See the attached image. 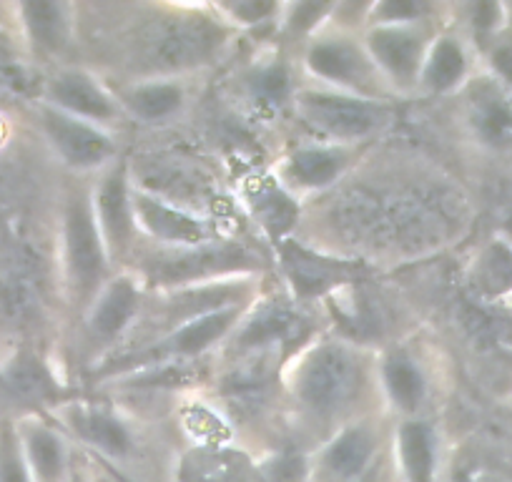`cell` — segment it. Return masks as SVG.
I'll return each mask as SVG.
<instances>
[{"label":"cell","mask_w":512,"mask_h":482,"mask_svg":"<svg viewBox=\"0 0 512 482\" xmlns=\"http://www.w3.org/2000/svg\"><path fill=\"white\" fill-rule=\"evenodd\" d=\"M224 28L206 16H176L151 21L134 41L136 63L149 78H164L206 63L219 48Z\"/></svg>","instance_id":"cell-1"},{"label":"cell","mask_w":512,"mask_h":482,"mask_svg":"<svg viewBox=\"0 0 512 482\" xmlns=\"http://www.w3.org/2000/svg\"><path fill=\"white\" fill-rule=\"evenodd\" d=\"M108 254L93 214L91 194L76 189L63 204L61 267L68 294L78 307L88 309L106 287Z\"/></svg>","instance_id":"cell-2"},{"label":"cell","mask_w":512,"mask_h":482,"mask_svg":"<svg viewBox=\"0 0 512 482\" xmlns=\"http://www.w3.org/2000/svg\"><path fill=\"white\" fill-rule=\"evenodd\" d=\"M292 103L307 129L329 141H339V146L369 139L392 121V106L387 101L334 88H304L294 93Z\"/></svg>","instance_id":"cell-3"},{"label":"cell","mask_w":512,"mask_h":482,"mask_svg":"<svg viewBox=\"0 0 512 482\" xmlns=\"http://www.w3.org/2000/svg\"><path fill=\"white\" fill-rule=\"evenodd\" d=\"M294 397L312 415L334 417L352 405L362 387V362L337 342L317 344L294 370Z\"/></svg>","instance_id":"cell-4"},{"label":"cell","mask_w":512,"mask_h":482,"mask_svg":"<svg viewBox=\"0 0 512 482\" xmlns=\"http://www.w3.org/2000/svg\"><path fill=\"white\" fill-rule=\"evenodd\" d=\"M241 319V307H226L219 312L204 314V317H196L191 322L181 324V327L171 329L169 334H164L161 339L154 342H146L136 349L134 354H123L116 365L108 367L106 372H126L131 367H141V370H149V367H159L171 362V359H189L199 357L201 352H206L209 347H214L216 342L226 337L231 329L236 327V322Z\"/></svg>","instance_id":"cell-5"},{"label":"cell","mask_w":512,"mask_h":482,"mask_svg":"<svg viewBox=\"0 0 512 482\" xmlns=\"http://www.w3.org/2000/svg\"><path fill=\"white\" fill-rule=\"evenodd\" d=\"M33 116H36L38 131L46 139V144L66 166L76 171H88L113 164L116 144L101 126L68 116V113L58 111L43 101L33 106Z\"/></svg>","instance_id":"cell-6"},{"label":"cell","mask_w":512,"mask_h":482,"mask_svg":"<svg viewBox=\"0 0 512 482\" xmlns=\"http://www.w3.org/2000/svg\"><path fill=\"white\" fill-rule=\"evenodd\" d=\"M254 257L236 241H209L199 247L174 249L146 262L144 272L154 284H209L211 277H221L234 269H246Z\"/></svg>","instance_id":"cell-7"},{"label":"cell","mask_w":512,"mask_h":482,"mask_svg":"<svg viewBox=\"0 0 512 482\" xmlns=\"http://www.w3.org/2000/svg\"><path fill=\"white\" fill-rule=\"evenodd\" d=\"M304 61H307L309 73L319 81L329 83L334 91L384 101L382 93L387 83L374 68L369 53L364 51V43L357 46L347 38H317L309 46Z\"/></svg>","instance_id":"cell-8"},{"label":"cell","mask_w":512,"mask_h":482,"mask_svg":"<svg viewBox=\"0 0 512 482\" xmlns=\"http://www.w3.org/2000/svg\"><path fill=\"white\" fill-rule=\"evenodd\" d=\"M427 38L415 23H384L369 28L364 38V51L372 58L374 68L395 91L420 83L422 63L427 56Z\"/></svg>","instance_id":"cell-9"},{"label":"cell","mask_w":512,"mask_h":482,"mask_svg":"<svg viewBox=\"0 0 512 482\" xmlns=\"http://www.w3.org/2000/svg\"><path fill=\"white\" fill-rule=\"evenodd\" d=\"M131 191L134 189L128 184L126 164L113 161L91 194L93 214H96L98 231H101L103 247H106L111 262L126 257L128 249H131V239H134L136 219Z\"/></svg>","instance_id":"cell-10"},{"label":"cell","mask_w":512,"mask_h":482,"mask_svg":"<svg viewBox=\"0 0 512 482\" xmlns=\"http://www.w3.org/2000/svg\"><path fill=\"white\" fill-rule=\"evenodd\" d=\"M41 101L96 126L111 124L118 116L116 98L83 68H58L51 73L43 81Z\"/></svg>","instance_id":"cell-11"},{"label":"cell","mask_w":512,"mask_h":482,"mask_svg":"<svg viewBox=\"0 0 512 482\" xmlns=\"http://www.w3.org/2000/svg\"><path fill=\"white\" fill-rule=\"evenodd\" d=\"M18 36H21L26 58L51 61L58 58L71 43L73 18L71 6L53 0H28L13 3Z\"/></svg>","instance_id":"cell-12"},{"label":"cell","mask_w":512,"mask_h":482,"mask_svg":"<svg viewBox=\"0 0 512 482\" xmlns=\"http://www.w3.org/2000/svg\"><path fill=\"white\" fill-rule=\"evenodd\" d=\"M131 201H134L136 226H141L146 234L164 241V244L184 249L214 241L209 226L181 206L169 204V201L139 189L131 191Z\"/></svg>","instance_id":"cell-13"},{"label":"cell","mask_w":512,"mask_h":482,"mask_svg":"<svg viewBox=\"0 0 512 482\" xmlns=\"http://www.w3.org/2000/svg\"><path fill=\"white\" fill-rule=\"evenodd\" d=\"M13 425L33 482H66L71 477L76 467L71 465L68 445L56 427L36 417H23Z\"/></svg>","instance_id":"cell-14"},{"label":"cell","mask_w":512,"mask_h":482,"mask_svg":"<svg viewBox=\"0 0 512 482\" xmlns=\"http://www.w3.org/2000/svg\"><path fill=\"white\" fill-rule=\"evenodd\" d=\"M139 284L131 277H118L106 282L88 312V334L98 342H113L121 337L139 317Z\"/></svg>","instance_id":"cell-15"},{"label":"cell","mask_w":512,"mask_h":482,"mask_svg":"<svg viewBox=\"0 0 512 482\" xmlns=\"http://www.w3.org/2000/svg\"><path fill=\"white\" fill-rule=\"evenodd\" d=\"M282 262L287 269L292 287L299 297H322V294L334 292L354 279V267L337 259H324L319 254L307 252L302 247L287 244L282 249Z\"/></svg>","instance_id":"cell-16"},{"label":"cell","mask_w":512,"mask_h":482,"mask_svg":"<svg viewBox=\"0 0 512 482\" xmlns=\"http://www.w3.org/2000/svg\"><path fill=\"white\" fill-rule=\"evenodd\" d=\"M347 166L349 151L344 146H307L284 159L282 179L292 189L319 191L332 186Z\"/></svg>","instance_id":"cell-17"},{"label":"cell","mask_w":512,"mask_h":482,"mask_svg":"<svg viewBox=\"0 0 512 482\" xmlns=\"http://www.w3.org/2000/svg\"><path fill=\"white\" fill-rule=\"evenodd\" d=\"M467 118L482 144L495 149L512 144V103L495 83L480 81L470 88Z\"/></svg>","instance_id":"cell-18"},{"label":"cell","mask_w":512,"mask_h":482,"mask_svg":"<svg viewBox=\"0 0 512 482\" xmlns=\"http://www.w3.org/2000/svg\"><path fill=\"white\" fill-rule=\"evenodd\" d=\"M377 440L367 427H344L322 450L319 465L332 482H354L367 472Z\"/></svg>","instance_id":"cell-19"},{"label":"cell","mask_w":512,"mask_h":482,"mask_svg":"<svg viewBox=\"0 0 512 482\" xmlns=\"http://www.w3.org/2000/svg\"><path fill=\"white\" fill-rule=\"evenodd\" d=\"M304 334H307V319L289 304L274 302L259 309L256 317L244 324L236 342L246 349H267L274 344H292Z\"/></svg>","instance_id":"cell-20"},{"label":"cell","mask_w":512,"mask_h":482,"mask_svg":"<svg viewBox=\"0 0 512 482\" xmlns=\"http://www.w3.org/2000/svg\"><path fill=\"white\" fill-rule=\"evenodd\" d=\"M184 101V86L174 78H144L121 93L118 106L141 121H166L181 111Z\"/></svg>","instance_id":"cell-21"},{"label":"cell","mask_w":512,"mask_h":482,"mask_svg":"<svg viewBox=\"0 0 512 482\" xmlns=\"http://www.w3.org/2000/svg\"><path fill=\"white\" fill-rule=\"evenodd\" d=\"M467 76L465 48L455 38H437L427 48L425 63H422L420 86L430 93H447L460 86Z\"/></svg>","instance_id":"cell-22"},{"label":"cell","mask_w":512,"mask_h":482,"mask_svg":"<svg viewBox=\"0 0 512 482\" xmlns=\"http://www.w3.org/2000/svg\"><path fill=\"white\" fill-rule=\"evenodd\" d=\"M68 427L76 432L81 440L96 447L98 452L108 457H123L131 450V435L126 427L113 415L101 410H73L68 415Z\"/></svg>","instance_id":"cell-23"},{"label":"cell","mask_w":512,"mask_h":482,"mask_svg":"<svg viewBox=\"0 0 512 482\" xmlns=\"http://www.w3.org/2000/svg\"><path fill=\"white\" fill-rule=\"evenodd\" d=\"M405 482H435V440L422 422H405L397 432Z\"/></svg>","instance_id":"cell-24"},{"label":"cell","mask_w":512,"mask_h":482,"mask_svg":"<svg viewBox=\"0 0 512 482\" xmlns=\"http://www.w3.org/2000/svg\"><path fill=\"white\" fill-rule=\"evenodd\" d=\"M382 382L397 410L417 412V407L425 400V377H422L420 367L412 359H407L405 354H392L384 362Z\"/></svg>","instance_id":"cell-25"},{"label":"cell","mask_w":512,"mask_h":482,"mask_svg":"<svg viewBox=\"0 0 512 482\" xmlns=\"http://www.w3.org/2000/svg\"><path fill=\"white\" fill-rule=\"evenodd\" d=\"M0 482H33L13 422L0 425Z\"/></svg>","instance_id":"cell-26"},{"label":"cell","mask_w":512,"mask_h":482,"mask_svg":"<svg viewBox=\"0 0 512 482\" xmlns=\"http://www.w3.org/2000/svg\"><path fill=\"white\" fill-rule=\"evenodd\" d=\"M251 93L262 103H284L292 96V86H289V76L282 66H267L262 71H256L254 83H251Z\"/></svg>","instance_id":"cell-27"},{"label":"cell","mask_w":512,"mask_h":482,"mask_svg":"<svg viewBox=\"0 0 512 482\" xmlns=\"http://www.w3.org/2000/svg\"><path fill=\"white\" fill-rule=\"evenodd\" d=\"M21 58H26V53L18 36L16 13H13V6H0V71L11 68Z\"/></svg>","instance_id":"cell-28"},{"label":"cell","mask_w":512,"mask_h":482,"mask_svg":"<svg viewBox=\"0 0 512 482\" xmlns=\"http://www.w3.org/2000/svg\"><path fill=\"white\" fill-rule=\"evenodd\" d=\"M221 13L231 18V21H239L251 26V23H262L267 18H272L274 13L279 11L274 3H254V0H241V3H226V6H219Z\"/></svg>","instance_id":"cell-29"},{"label":"cell","mask_w":512,"mask_h":482,"mask_svg":"<svg viewBox=\"0 0 512 482\" xmlns=\"http://www.w3.org/2000/svg\"><path fill=\"white\" fill-rule=\"evenodd\" d=\"M309 467L299 455H282L267 465V482H307Z\"/></svg>","instance_id":"cell-30"},{"label":"cell","mask_w":512,"mask_h":482,"mask_svg":"<svg viewBox=\"0 0 512 482\" xmlns=\"http://www.w3.org/2000/svg\"><path fill=\"white\" fill-rule=\"evenodd\" d=\"M292 16L287 18L289 28L292 31H309L319 23V18L329 11V6H314V3H302V6H292L289 8Z\"/></svg>","instance_id":"cell-31"},{"label":"cell","mask_w":512,"mask_h":482,"mask_svg":"<svg viewBox=\"0 0 512 482\" xmlns=\"http://www.w3.org/2000/svg\"><path fill=\"white\" fill-rule=\"evenodd\" d=\"M492 58H495V68L500 71V76L512 81V46H500Z\"/></svg>","instance_id":"cell-32"},{"label":"cell","mask_w":512,"mask_h":482,"mask_svg":"<svg viewBox=\"0 0 512 482\" xmlns=\"http://www.w3.org/2000/svg\"><path fill=\"white\" fill-rule=\"evenodd\" d=\"M66 482H91V480H88V477H86V472H81V470H78V467H76V470L71 472V477H68Z\"/></svg>","instance_id":"cell-33"},{"label":"cell","mask_w":512,"mask_h":482,"mask_svg":"<svg viewBox=\"0 0 512 482\" xmlns=\"http://www.w3.org/2000/svg\"><path fill=\"white\" fill-rule=\"evenodd\" d=\"M452 482H472V480L465 470H457L455 475H452Z\"/></svg>","instance_id":"cell-34"}]
</instances>
